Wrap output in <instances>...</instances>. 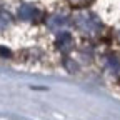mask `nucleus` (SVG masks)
Listing matches in <instances>:
<instances>
[{
  "label": "nucleus",
  "instance_id": "f257e3e1",
  "mask_svg": "<svg viewBox=\"0 0 120 120\" xmlns=\"http://www.w3.org/2000/svg\"><path fill=\"white\" fill-rule=\"evenodd\" d=\"M75 25H77V28L80 30L82 34H85V35H97L102 30L100 20L95 17V15H90V13H80V15H77Z\"/></svg>",
  "mask_w": 120,
  "mask_h": 120
},
{
  "label": "nucleus",
  "instance_id": "39448f33",
  "mask_svg": "<svg viewBox=\"0 0 120 120\" xmlns=\"http://www.w3.org/2000/svg\"><path fill=\"white\" fill-rule=\"evenodd\" d=\"M90 2H92V0H68V4L73 5V7H85Z\"/></svg>",
  "mask_w": 120,
  "mask_h": 120
},
{
  "label": "nucleus",
  "instance_id": "f03ea898",
  "mask_svg": "<svg viewBox=\"0 0 120 120\" xmlns=\"http://www.w3.org/2000/svg\"><path fill=\"white\" fill-rule=\"evenodd\" d=\"M19 15H20L22 19H25V20H34L37 15H38V10L34 8V7H30V5H23L19 10Z\"/></svg>",
  "mask_w": 120,
  "mask_h": 120
},
{
  "label": "nucleus",
  "instance_id": "7ed1b4c3",
  "mask_svg": "<svg viewBox=\"0 0 120 120\" xmlns=\"http://www.w3.org/2000/svg\"><path fill=\"white\" fill-rule=\"evenodd\" d=\"M49 25L52 28H64L67 25V19L65 17H52L49 20Z\"/></svg>",
  "mask_w": 120,
  "mask_h": 120
},
{
  "label": "nucleus",
  "instance_id": "20e7f679",
  "mask_svg": "<svg viewBox=\"0 0 120 120\" xmlns=\"http://www.w3.org/2000/svg\"><path fill=\"white\" fill-rule=\"evenodd\" d=\"M107 64H109V67L112 68V70H118L120 68V62H118V60L115 58V57H109V60H107Z\"/></svg>",
  "mask_w": 120,
  "mask_h": 120
}]
</instances>
